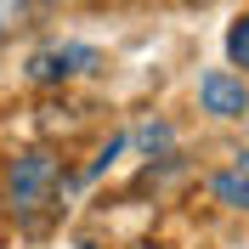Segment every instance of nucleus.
Instances as JSON below:
<instances>
[{
	"label": "nucleus",
	"instance_id": "0eeeda50",
	"mask_svg": "<svg viewBox=\"0 0 249 249\" xmlns=\"http://www.w3.org/2000/svg\"><path fill=\"white\" fill-rule=\"evenodd\" d=\"M142 147H147V153H153V147H170V130H164V124H147V130H142Z\"/></svg>",
	"mask_w": 249,
	"mask_h": 249
},
{
	"label": "nucleus",
	"instance_id": "f257e3e1",
	"mask_svg": "<svg viewBox=\"0 0 249 249\" xmlns=\"http://www.w3.org/2000/svg\"><path fill=\"white\" fill-rule=\"evenodd\" d=\"M6 193H12V210H40V204L57 193V159L51 153H17L12 170H6Z\"/></svg>",
	"mask_w": 249,
	"mask_h": 249
},
{
	"label": "nucleus",
	"instance_id": "423d86ee",
	"mask_svg": "<svg viewBox=\"0 0 249 249\" xmlns=\"http://www.w3.org/2000/svg\"><path fill=\"white\" fill-rule=\"evenodd\" d=\"M29 12H34V0H0V40L23 29V23H29Z\"/></svg>",
	"mask_w": 249,
	"mask_h": 249
},
{
	"label": "nucleus",
	"instance_id": "f03ea898",
	"mask_svg": "<svg viewBox=\"0 0 249 249\" xmlns=\"http://www.w3.org/2000/svg\"><path fill=\"white\" fill-rule=\"evenodd\" d=\"M91 68H102V51H96V46H51V51H34L29 79L57 85V79H79V74H91Z\"/></svg>",
	"mask_w": 249,
	"mask_h": 249
},
{
	"label": "nucleus",
	"instance_id": "20e7f679",
	"mask_svg": "<svg viewBox=\"0 0 249 249\" xmlns=\"http://www.w3.org/2000/svg\"><path fill=\"white\" fill-rule=\"evenodd\" d=\"M210 193H215L227 210H249V153L238 159V170H221L215 181H210Z\"/></svg>",
	"mask_w": 249,
	"mask_h": 249
},
{
	"label": "nucleus",
	"instance_id": "7ed1b4c3",
	"mask_svg": "<svg viewBox=\"0 0 249 249\" xmlns=\"http://www.w3.org/2000/svg\"><path fill=\"white\" fill-rule=\"evenodd\" d=\"M198 102H204V113H215V119H244V113H249L244 79L227 74V68H210V74L198 79Z\"/></svg>",
	"mask_w": 249,
	"mask_h": 249
},
{
	"label": "nucleus",
	"instance_id": "39448f33",
	"mask_svg": "<svg viewBox=\"0 0 249 249\" xmlns=\"http://www.w3.org/2000/svg\"><path fill=\"white\" fill-rule=\"evenodd\" d=\"M227 57H232V68H244V74H249V12L227 29Z\"/></svg>",
	"mask_w": 249,
	"mask_h": 249
}]
</instances>
